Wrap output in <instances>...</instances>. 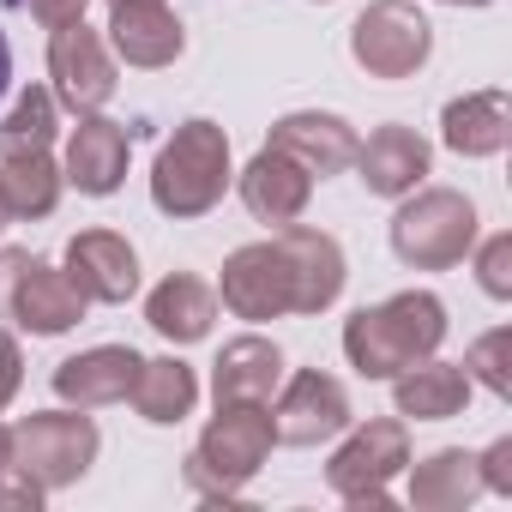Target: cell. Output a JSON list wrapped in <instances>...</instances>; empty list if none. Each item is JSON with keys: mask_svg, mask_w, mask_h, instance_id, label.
<instances>
[{"mask_svg": "<svg viewBox=\"0 0 512 512\" xmlns=\"http://www.w3.org/2000/svg\"><path fill=\"white\" fill-rule=\"evenodd\" d=\"M446 302L434 290H398L374 308H356L344 320V356L362 380H392L446 344Z\"/></svg>", "mask_w": 512, "mask_h": 512, "instance_id": "obj_1", "label": "cell"}, {"mask_svg": "<svg viewBox=\"0 0 512 512\" xmlns=\"http://www.w3.org/2000/svg\"><path fill=\"white\" fill-rule=\"evenodd\" d=\"M229 187H235L229 133H223L217 121H205V115L181 121V127L163 139L157 163H151V205H157L163 217H175V223H193V217L217 211Z\"/></svg>", "mask_w": 512, "mask_h": 512, "instance_id": "obj_2", "label": "cell"}, {"mask_svg": "<svg viewBox=\"0 0 512 512\" xmlns=\"http://www.w3.org/2000/svg\"><path fill=\"white\" fill-rule=\"evenodd\" d=\"M278 434H272V410L266 404H217V416L205 422L199 446L187 452V482L205 500H235L253 476L266 470Z\"/></svg>", "mask_w": 512, "mask_h": 512, "instance_id": "obj_3", "label": "cell"}, {"mask_svg": "<svg viewBox=\"0 0 512 512\" xmlns=\"http://www.w3.org/2000/svg\"><path fill=\"white\" fill-rule=\"evenodd\" d=\"M7 440H13V452H7V464L13 470H25L43 494H61V488H73V482H85V470L97 464V452H103V434H97V422L85 416V410H31V416H19L13 428H7Z\"/></svg>", "mask_w": 512, "mask_h": 512, "instance_id": "obj_4", "label": "cell"}, {"mask_svg": "<svg viewBox=\"0 0 512 512\" xmlns=\"http://www.w3.org/2000/svg\"><path fill=\"white\" fill-rule=\"evenodd\" d=\"M476 247V205L458 187H416L392 211V253L410 272H452Z\"/></svg>", "mask_w": 512, "mask_h": 512, "instance_id": "obj_5", "label": "cell"}, {"mask_svg": "<svg viewBox=\"0 0 512 512\" xmlns=\"http://www.w3.org/2000/svg\"><path fill=\"white\" fill-rule=\"evenodd\" d=\"M404 464H410V422H398V416H374V422H350L344 428V446L332 452V464H326V482H332V494L344 500V506H392V476H404Z\"/></svg>", "mask_w": 512, "mask_h": 512, "instance_id": "obj_6", "label": "cell"}, {"mask_svg": "<svg viewBox=\"0 0 512 512\" xmlns=\"http://www.w3.org/2000/svg\"><path fill=\"white\" fill-rule=\"evenodd\" d=\"M434 55V25L416 0H374L350 25V61L368 79H416Z\"/></svg>", "mask_w": 512, "mask_h": 512, "instance_id": "obj_7", "label": "cell"}, {"mask_svg": "<svg viewBox=\"0 0 512 512\" xmlns=\"http://www.w3.org/2000/svg\"><path fill=\"white\" fill-rule=\"evenodd\" d=\"M49 79H55V85H49L55 103L73 109V115H97V109H109V97H115V85H121L103 31H91L85 19L55 25V37H49Z\"/></svg>", "mask_w": 512, "mask_h": 512, "instance_id": "obj_8", "label": "cell"}, {"mask_svg": "<svg viewBox=\"0 0 512 512\" xmlns=\"http://www.w3.org/2000/svg\"><path fill=\"white\" fill-rule=\"evenodd\" d=\"M266 410H272L278 446H326V440H338V434L356 422L344 380H338V374H320V368L290 374V380L278 386V404H266Z\"/></svg>", "mask_w": 512, "mask_h": 512, "instance_id": "obj_9", "label": "cell"}, {"mask_svg": "<svg viewBox=\"0 0 512 512\" xmlns=\"http://www.w3.org/2000/svg\"><path fill=\"white\" fill-rule=\"evenodd\" d=\"M217 296H223V308L235 320H253V326H260V320H284L296 308V296H290V260H284L278 235L235 247L229 260H223Z\"/></svg>", "mask_w": 512, "mask_h": 512, "instance_id": "obj_10", "label": "cell"}, {"mask_svg": "<svg viewBox=\"0 0 512 512\" xmlns=\"http://www.w3.org/2000/svg\"><path fill=\"white\" fill-rule=\"evenodd\" d=\"M278 247H284V260H290V296H296L290 314H326V308L344 296V284H350V266H344L338 235L308 229V223L296 217V223L278 229Z\"/></svg>", "mask_w": 512, "mask_h": 512, "instance_id": "obj_11", "label": "cell"}, {"mask_svg": "<svg viewBox=\"0 0 512 512\" xmlns=\"http://www.w3.org/2000/svg\"><path fill=\"white\" fill-rule=\"evenodd\" d=\"M67 278L85 290V302H103V308H121L139 296V253L127 235L115 229H79L61 253Z\"/></svg>", "mask_w": 512, "mask_h": 512, "instance_id": "obj_12", "label": "cell"}, {"mask_svg": "<svg viewBox=\"0 0 512 512\" xmlns=\"http://www.w3.org/2000/svg\"><path fill=\"white\" fill-rule=\"evenodd\" d=\"M85 290L67 278V266H55V260H31L19 266V278H13V296H7V314L31 332V338H61V332H73L79 320H85Z\"/></svg>", "mask_w": 512, "mask_h": 512, "instance_id": "obj_13", "label": "cell"}, {"mask_svg": "<svg viewBox=\"0 0 512 512\" xmlns=\"http://www.w3.org/2000/svg\"><path fill=\"white\" fill-rule=\"evenodd\" d=\"M266 145L284 151V157H296L314 181H326V175H344V169L356 163L362 133H356L344 115H332V109H290V115L272 121Z\"/></svg>", "mask_w": 512, "mask_h": 512, "instance_id": "obj_14", "label": "cell"}, {"mask_svg": "<svg viewBox=\"0 0 512 512\" xmlns=\"http://www.w3.org/2000/svg\"><path fill=\"white\" fill-rule=\"evenodd\" d=\"M350 169L362 175V187H368L374 199H404V193H416V187L428 181L434 151H428V139H422L416 127L386 121V127H374V133L356 145V163H350Z\"/></svg>", "mask_w": 512, "mask_h": 512, "instance_id": "obj_15", "label": "cell"}, {"mask_svg": "<svg viewBox=\"0 0 512 512\" xmlns=\"http://www.w3.org/2000/svg\"><path fill=\"white\" fill-rule=\"evenodd\" d=\"M127 67L139 73H157V67H175L181 49H187V31L181 19L169 13V0H115L109 7V37H103Z\"/></svg>", "mask_w": 512, "mask_h": 512, "instance_id": "obj_16", "label": "cell"}, {"mask_svg": "<svg viewBox=\"0 0 512 512\" xmlns=\"http://www.w3.org/2000/svg\"><path fill=\"white\" fill-rule=\"evenodd\" d=\"M145 356L133 344H97V350H79L55 368V398L73 404V410H103V404H127L133 398V380H139Z\"/></svg>", "mask_w": 512, "mask_h": 512, "instance_id": "obj_17", "label": "cell"}, {"mask_svg": "<svg viewBox=\"0 0 512 512\" xmlns=\"http://www.w3.org/2000/svg\"><path fill=\"white\" fill-rule=\"evenodd\" d=\"M127 127L109 121L103 109L97 115H79V127L67 133V157H61V175L67 187H79L85 199H109L121 181H127Z\"/></svg>", "mask_w": 512, "mask_h": 512, "instance_id": "obj_18", "label": "cell"}, {"mask_svg": "<svg viewBox=\"0 0 512 512\" xmlns=\"http://www.w3.org/2000/svg\"><path fill=\"white\" fill-rule=\"evenodd\" d=\"M235 193H241V205L260 217V223L284 229V223H296V217L308 211V199H314V175H308L296 157L260 145V157H253V163L235 175Z\"/></svg>", "mask_w": 512, "mask_h": 512, "instance_id": "obj_19", "label": "cell"}, {"mask_svg": "<svg viewBox=\"0 0 512 512\" xmlns=\"http://www.w3.org/2000/svg\"><path fill=\"white\" fill-rule=\"evenodd\" d=\"M284 386V350L260 332L229 338L211 362V398L217 404H272Z\"/></svg>", "mask_w": 512, "mask_h": 512, "instance_id": "obj_20", "label": "cell"}, {"mask_svg": "<svg viewBox=\"0 0 512 512\" xmlns=\"http://www.w3.org/2000/svg\"><path fill=\"white\" fill-rule=\"evenodd\" d=\"M440 139H446L452 157H470V163L500 157V151L512 145V97H506L500 85L452 97V103L440 109Z\"/></svg>", "mask_w": 512, "mask_h": 512, "instance_id": "obj_21", "label": "cell"}, {"mask_svg": "<svg viewBox=\"0 0 512 512\" xmlns=\"http://www.w3.org/2000/svg\"><path fill=\"white\" fill-rule=\"evenodd\" d=\"M470 392H476L470 374L458 362H440V356L392 374V410H398V422H452V416L470 410Z\"/></svg>", "mask_w": 512, "mask_h": 512, "instance_id": "obj_22", "label": "cell"}, {"mask_svg": "<svg viewBox=\"0 0 512 512\" xmlns=\"http://www.w3.org/2000/svg\"><path fill=\"white\" fill-rule=\"evenodd\" d=\"M145 320H151V332L169 338L175 350L205 344L211 326H217V290H211L205 278H193V272H169V278L145 296Z\"/></svg>", "mask_w": 512, "mask_h": 512, "instance_id": "obj_23", "label": "cell"}, {"mask_svg": "<svg viewBox=\"0 0 512 512\" xmlns=\"http://www.w3.org/2000/svg\"><path fill=\"white\" fill-rule=\"evenodd\" d=\"M404 470H410V506L416 512H464L482 500V470H476V452H464V446H440Z\"/></svg>", "mask_w": 512, "mask_h": 512, "instance_id": "obj_24", "label": "cell"}, {"mask_svg": "<svg viewBox=\"0 0 512 512\" xmlns=\"http://www.w3.org/2000/svg\"><path fill=\"white\" fill-rule=\"evenodd\" d=\"M199 404V374L181 362V356H151L133 380V410L151 422V428H175L187 422Z\"/></svg>", "mask_w": 512, "mask_h": 512, "instance_id": "obj_25", "label": "cell"}, {"mask_svg": "<svg viewBox=\"0 0 512 512\" xmlns=\"http://www.w3.org/2000/svg\"><path fill=\"white\" fill-rule=\"evenodd\" d=\"M67 193V175L49 151H25V157H0V205L13 217H49Z\"/></svg>", "mask_w": 512, "mask_h": 512, "instance_id": "obj_26", "label": "cell"}, {"mask_svg": "<svg viewBox=\"0 0 512 512\" xmlns=\"http://www.w3.org/2000/svg\"><path fill=\"white\" fill-rule=\"evenodd\" d=\"M61 133V103L49 85H25L0 121V157H25V151H49Z\"/></svg>", "mask_w": 512, "mask_h": 512, "instance_id": "obj_27", "label": "cell"}, {"mask_svg": "<svg viewBox=\"0 0 512 512\" xmlns=\"http://www.w3.org/2000/svg\"><path fill=\"white\" fill-rule=\"evenodd\" d=\"M458 368L470 374V386H488L494 398H512V332H506V326L482 332V338L464 350Z\"/></svg>", "mask_w": 512, "mask_h": 512, "instance_id": "obj_28", "label": "cell"}, {"mask_svg": "<svg viewBox=\"0 0 512 512\" xmlns=\"http://www.w3.org/2000/svg\"><path fill=\"white\" fill-rule=\"evenodd\" d=\"M470 253H476V284H482V296H494V302H512V235L500 229V235L476 241Z\"/></svg>", "mask_w": 512, "mask_h": 512, "instance_id": "obj_29", "label": "cell"}, {"mask_svg": "<svg viewBox=\"0 0 512 512\" xmlns=\"http://www.w3.org/2000/svg\"><path fill=\"white\" fill-rule=\"evenodd\" d=\"M476 470H482V494L512 500V434H500L488 452H476Z\"/></svg>", "mask_w": 512, "mask_h": 512, "instance_id": "obj_30", "label": "cell"}, {"mask_svg": "<svg viewBox=\"0 0 512 512\" xmlns=\"http://www.w3.org/2000/svg\"><path fill=\"white\" fill-rule=\"evenodd\" d=\"M43 506V488L25 476V470H0V512H37Z\"/></svg>", "mask_w": 512, "mask_h": 512, "instance_id": "obj_31", "label": "cell"}, {"mask_svg": "<svg viewBox=\"0 0 512 512\" xmlns=\"http://www.w3.org/2000/svg\"><path fill=\"white\" fill-rule=\"evenodd\" d=\"M19 386H25V350L13 332H0V410L19 398Z\"/></svg>", "mask_w": 512, "mask_h": 512, "instance_id": "obj_32", "label": "cell"}, {"mask_svg": "<svg viewBox=\"0 0 512 512\" xmlns=\"http://www.w3.org/2000/svg\"><path fill=\"white\" fill-rule=\"evenodd\" d=\"M25 7H31V19L37 25H73V19H85V7H91V0H25Z\"/></svg>", "mask_w": 512, "mask_h": 512, "instance_id": "obj_33", "label": "cell"}, {"mask_svg": "<svg viewBox=\"0 0 512 512\" xmlns=\"http://www.w3.org/2000/svg\"><path fill=\"white\" fill-rule=\"evenodd\" d=\"M25 260H31L25 247H0V314H7V296H13V278H19Z\"/></svg>", "mask_w": 512, "mask_h": 512, "instance_id": "obj_34", "label": "cell"}, {"mask_svg": "<svg viewBox=\"0 0 512 512\" xmlns=\"http://www.w3.org/2000/svg\"><path fill=\"white\" fill-rule=\"evenodd\" d=\"M13 91V49H7V31H0V97Z\"/></svg>", "mask_w": 512, "mask_h": 512, "instance_id": "obj_35", "label": "cell"}, {"mask_svg": "<svg viewBox=\"0 0 512 512\" xmlns=\"http://www.w3.org/2000/svg\"><path fill=\"white\" fill-rule=\"evenodd\" d=\"M7 452H13V440H7V422H0V470H7Z\"/></svg>", "mask_w": 512, "mask_h": 512, "instance_id": "obj_36", "label": "cell"}, {"mask_svg": "<svg viewBox=\"0 0 512 512\" xmlns=\"http://www.w3.org/2000/svg\"><path fill=\"white\" fill-rule=\"evenodd\" d=\"M440 7H488V0H440Z\"/></svg>", "mask_w": 512, "mask_h": 512, "instance_id": "obj_37", "label": "cell"}, {"mask_svg": "<svg viewBox=\"0 0 512 512\" xmlns=\"http://www.w3.org/2000/svg\"><path fill=\"white\" fill-rule=\"evenodd\" d=\"M7 223H13V211H7V205H0V229H7Z\"/></svg>", "mask_w": 512, "mask_h": 512, "instance_id": "obj_38", "label": "cell"}, {"mask_svg": "<svg viewBox=\"0 0 512 512\" xmlns=\"http://www.w3.org/2000/svg\"><path fill=\"white\" fill-rule=\"evenodd\" d=\"M109 7H115V0H109Z\"/></svg>", "mask_w": 512, "mask_h": 512, "instance_id": "obj_39", "label": "cell"}]
</instances>
